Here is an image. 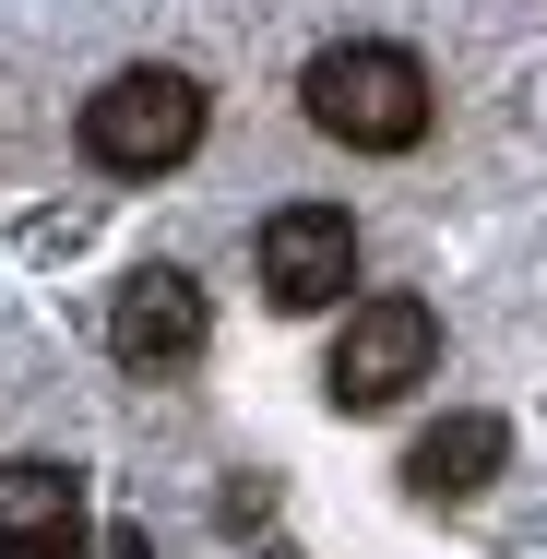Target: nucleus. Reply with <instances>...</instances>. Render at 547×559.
<instances>
[{
  "label": "nucleus",
  "mask_w": 547,
  "mask_h": 559,
  "mask_svg": "<svg viewBox=\"0 0 547 559\" xmlns=\"http://www.w3.org/2000/svg\"><path fill=\"white\" fill-rule=\"evenodd\" d=\"M298 108H310V131L345 143V155H417L440 96H429V60H417V48L345 36V48H322V60L298 72Z\"/></svg>",
  "instance_id": "nucleus-1"
},
{
  "label": "nucleus",
  "mask_w": 547,
  "mask_h": 559,
  "mask_svg": "<svg viewBox=\"0 0 547 559\" xmlns=\"http://www.w3.org/2000/svg\"><path fill=\"white\" fill-rule=\"evenodd\" d=\"M191 143H203V84L167 72V60H143V72L84 96V155L108 179H167V167H191Z\"/></svg>",
  "instance_id": "nucleus-2"
},
{
  "label": "nucleus",
  "mask_w": 547,
  "mask_h": 559,
  "mask_svg": "<svg viewBox=\"0 0 547 559\" xmlns=\"http://www.w3.org/2000/svg\"><path fill=\"white\" fill-rule=\"evenodd\" d=\"M429 357H440V310H429V298H357V310H345V334H333L322 393L345 405V417H381L393 393H417V381H429Z\"/></svg>",
  "instance_id": "nucleus-3"
},
{
  "label": "nucleus",
  "mask_w": 547,
  "mask_h": 559,
  "mask_svg": "<svg viewBox=\"0 0 547 559\" xmlns=\"http://www.w3.org/2000/svg\"><path fill=\"white\" fill-rule=\"evenodd\" d=\"M357 286V226L345 203H286V215L262 226V298L274 310H333Z\"/></svg>",
  "instance_id": "nucleus-4"
},
{
  "label": "nucleus",
  "mask_w": 547,
  "mask_h": 559,
  "mask_svg": "<svg viewBox=\"0 0 547 559\" xmlns=\"http://www.w3.org/2000/svg\"><path fill=\"white\" fill-rule=\"evenodd\" d=\"M203 286L179 274V262H143V274H119V298H108V345H119V369H179V357H203Z\"/></svg>",
  "instance_id": "nucleus-5"
},
{
  "label": "nucleus",
  "mask_w": 547,
  "mask_h": 559,
  "mask_svg": "<svg viewBox=\"0 0 547 559\" xmlns=\"http://www.w3.org/2000/svg\"><path fill=\"white\" fill-rule=\"evenodd\" d=\"M500 464H512V429H500V417H440L429 441L405 452V476H417L429 500H476Z\"/></svg>",
  "instance_id": "nucleus-6"
},
{
  "label": "nucleus",
  "mask_w": 547,
  "mask_h": 559,
  "mask_svg": "<svg viewBox=\"0 0 547 559\" xmlns=\"http://www.w3.org/2000/svg\"><path fill=\"white\" fill-rule=\"evenodd\" d=\"M72 524H84V476L72 464H48V452L0 464V536H72Z\"/></svg>",
  "instance_id": "nucleus-7"
},
{
  "label": "nucleus",
  "mask_w": 547,
  "mask_h": 559,
  "mask_svg": "<svg viewBox=\"0 0 547 559\" xmlns=\"http://www.w3.org/2000/svg\"><path fill=\"white\" fill-rule=\"evenodd\" d=\"M0 559H84V524L72 536H0Z\"/></svg>",
  "instance_id": "nucleus-8"
},
{
  "label": "nucleus",
  "mask_w": 547,
  "mask_h": 559,
  "mask_svg": "<svg viewBox=\"0 0 547 559\" xmlns=\"http://www.w3.org/2000/svg\"><path fill=\"white\" fill-rule=\"evenodd\" d=\"M119 559H155V548H143V536H119Z\"/></svg>",
  "instance_id": "nucleus-9"
}]
</instances>
